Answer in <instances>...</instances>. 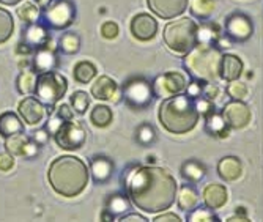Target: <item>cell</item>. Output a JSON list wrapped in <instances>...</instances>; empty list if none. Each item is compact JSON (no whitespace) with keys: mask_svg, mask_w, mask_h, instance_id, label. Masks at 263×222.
<instances>
[{"mask_svg":"<svg viewBox=\"0 0 263 222\" xmlns=\"http://www.w3.org/2000/svg\"><path fill=\"white\" fill-rule=\"evenodd\" d=\"M218 172L222 180L226 181H235L236 178H240L243 174V165L235 156H227L219 161L218 164Z\"/></svg>","mask_w":263,"mask_h":222,"instance_id":"obj_23","label":"cell"},{"mask_svg":"<svg viewBox=\"0 0 263 222\" xmlns=\"http://www.w3.org/2000/svg\"><path fill=\"white\" fill-rule=\"evenodd\" d=\"M90 174L93 177V180L103 184V183H107L110 178H112V174H114V164L109 158L106 156H91L90 159Z\"/></svg>","mask_w":263,"mask_h":222,"instance_id":"obj_17","label":"cell"},{"mask_svg":"<svg viewBox=\"0 0 263 222\" xmlns=\"http://www.w3.org/2000/svg\"><path fill=\"white\" fill-rule=\"evenodd\" d=\"M55 114H57L63 121H69V120H73V117H74V110H73V107H69L68 104H62V106H59V107H57V110H55Z\"/></svg>","mask_w":263,"mask_h":222,"instance_id":"obj_43","label":"cell"},{"mask_svg":"<svg viewBox=\"0 0 263 222\" xmlns=\"http://www.w3.org/2000/svg\"><path fill=\"white\" fill-rule=\"evenodd\" d=\"M118 26L115 22H112V21H106L103 26H101V35L104 36V38H107V40H114V38H117L118 36Z\"/></svg>","mask_w":263,"mask_h":222,"instance_id":"obj_39","label":"cell"},{"mask_svg":"<svg viewBox=\"0 0 263 222\" xmlns=\"http://www.w3.org/2000/svg\"><path fill=\"white\" fill-rule=\"evenodd\" d=\"M137 139L142 143H148L155 139V130L148 125H143L137 130Z\"/></svg>","mask_w":263,"mask_h":222,"instance_id":"obj_40","label":"cell"},{"mask_svg":"<svg viewBox=\"0 0 263 222\" xmlns=\"http://www.w3.org/2000/svg\"><path fill=\"white\" fill-rule=\"evenodd\" d=\"M219 74L221 79L227 82L240 79V76L243 74V60L235 54H224L221 59Z\"/></svg>","mask_w":263,"mask_h":222,"instance_id":"obj_18","label":"cell"},{"mask_svg":"<svg viewBox=\"0 0 263 222\" xmlns=\"http://www.w3.org/2000/svg\"><path fill=\"white\" fill-rule=\"evenodd\" d=\"M90 104V98L85 91H76L71 96V106L78 114H84Z\"/></svg>","mask_w":263,"mask_h":222,"instance_id":"obj_37","label":"cell"},{"mask_svg":"<svg viewBox=\"0 0 263 222\" xmlns=\"http://www.w3.org/2000/svg\"><path fill=\"white\" fill-rule=\"evenodd\" d=\"M164 43L174 54L187 55L199 44V26L191 17H178L164 29Z\"/></svg>","mask_w":263,"mask_h":222,"instance_id":"obj_4","label":"cell"},{"mask_svg":"<svg viewBox=\"0 0 263 222\" xmlns=\"http://www.w3.org/2000/svg\"><path fill=\"white\" fill-rule=\"evenodd\" d=\"M191 11L200 19H208L214 11V0H191Z\"/></svg>","mask_w":263,"mask_h":222,"instance_id":"obj_33","label":"cell"},{"mask_svg":"<svg viewBox=\"0 0 263 222\" xmlns=\"http://www.w3.org/2000/svg\"><path fill=\"white\" fill-rule=\"evenodd\" d=\"M203 202L210 210H219L227 203V189L224 184L211 183L203 189Z\"/></svg>","mask_w":263,"mask_h":222,"instance_id":"obj_20","label":"cell"},{"mask_svg":"<svg viewBox=\"0 0 263 222\" xmlns=\"http://www.w3.org/2000/svg\"><path fill=\"white\" fill-rule=\"evenodd\" d=\"M114 120V112L106 104L95 106L90 112V121L97 128H107Z\"/></svg>","mask_w":263,"mask_h":222,"instance_id":"obj_25","label":"cell"},{"mask_svg":"<svg viewBox=\"0 0 263 222\" xmlns=\"http://www.w3.org/2000/svg\"><path fill=\"white\" fill-rule=\"evenodd\" d=\"M147 4L158 17L175 19L187 10L189 0H147Z\"/></svg>","mask_w":263,"mask_h":222,"instance_id":"obj_13","label":"cell"},{"mask_svg":"<svg viewBox=\"0 0 263 222\" xmlns=\"http://www.w3.org/2000/svg\"><path fill=\"white\" fill-rule=\"evenodd\" d=\"M206 126L210 130L211 134L214 136H219V137H227L229 136V126L227 123L224 121L221 114H214L213 110L208 114V121H206Z\"/></svg>","mask_w":263,"mask_h":222,"instance_id":"obj_30","label":"cell"},{"mask_svg":"<svg viewBox=\"0 0 263 222\" xmlns=\"http://www.w3.org/2000/svg\"><path fill=\"white\" fill-rule=\"evenodd\" d=\"M222 118L227 123V126L230 130H241L246 128L251 123V109L238 100H233L232 103L226 104V107L222 109Z\"/></svg>","mask_w":263,"mask_h":222,"instance_id":"obj_11","label":"cell"},{"mask_svg":"<svg viewBox=\"0 0 263 222\" xmlns=\"http://www.w3.org/2000/svg\"><path fill=\"white\" fill-rule=\"evenodd\" d=\"M29 140H30V137H27L24 133L7 137V140H5L7 152L11 153L13 156H24V150H26Z\"/></svg>","mask_w":263,"mask_h":222,"instance_id":"obj_29","label":"cell"},{"mask_svg":"<svg viewBox=\"0 0 263 222\" xmlns=\"http://www.w3.org/2000/svg\"><path fill=\"white\" fill-rule=\"evenodd\" d=\"M47 178L57 194L63 197H76L88 184L90 169L81 158L65 155L51 162Z\"/></svg>","mask_w":263,"mask_h":222,"instance_id":"obj_2","label":"cell"},{"mask_svg":"<svg viewBox=\"0 0 263 222\" xmlns=\"http://www.w3.org/2000/svg\"><path fill=\"white\" fill-rule=\"evenodd\" d=\"M152 84H153L155 96H161V98H171L174 95H178L187 87L186 78L177 71L161 74Z\"/></svg>","mask_w":263,"mask_h":222,"instance_id":"obj_10","label":"cell"},{"mask_svg":"<svg viewBox=\"0 0 263 222\" xmlns=\"http://www.w3.org/2000/svg\"><path fill=\"white\" fill-rule=\"evenodd\" d=\"M131 33L139 41H150L158 33V21L147 13H139L131 21Z\"/></svg>","mask_w":263,"mask_h":222,"instance_id":"obj_12","label":"cell"},{"mask_svg":"<svg viewBox=\"0 0 263 222\" xmlns=\"http://www.w3.org/2000/svg\"><path fill=\"white\" fill-rule=\"evenodd\" d=\"M189 219L191 220H218V217L213 214V210H210L208 207L206 208H196L193 213L189 214Z\"/></svg>","mask_w":263,"mask_h":222,"instance_id":"obj_38","label":"cell"},{"mask_svg":"<svg viewBox=\"0 0 263 222\" xmlns=\"http://www.w3.org/2000/svg\"><path fill=\"white\" fill-rule=\"evenodd\" d=\"M19 133H26L24 130V123L22 120L13 114V112H4L0 115V134L4 137H10Z\"/></svg>","mask_w":263,"mask_h":222,"instance_id":"obj_24","label":"cell"},{"mask_svg":"<svg viewBox=\"0 0 263 222\" xmlns=\"http://www.w3.org/2000/svg\"><path fill=\"white\" fill-rule=\"evenodd\" d=\"M129 208V200L128 197L122 195V194H114L110 195L107 202H106V210L103 213V219L104 220H112L117 216H122L128 211Z\"/></svg>","mask_w":263,"mask_h":222,"instance_id":"obj_22","label":"cell"},{"mask_svg":"<svg viewBox=\"0 0 263 222\" xmlns=\"http://www.w3.org/2000/svg\"><path fill=\"white\" fill-rule=\"evenodd\" d=\"M49 40H51L49 29H47L43 22L27 24V27L22 30V43H26L29 47H32L33 52L38 47H43Z\"/></svg>","mask_w":263,"mask_h":222,"instance_id":"obj_15","label":"cell"},{"mask_svg":"<svg viewBox=\"0 0 263 222\" xmlns=\"http://www.w3.org/2000/svg\"><path fill=\"white\" fill-rule=\"evenodd\" d=\"M54 139L60 148L68 150V152H73L85 143L87 134L81 125L69 120V121H63L59 126V130L54 133Z\"/></svg>","mask_w":263,"mask_h":222,"instance_id":"obj_9","label":"cell"},{"mask_svg":"<svg viewBox=\"0 0 263 222\" xmlns=\"http://www.w3.org/2000/svg\"><path fill=\"white\" fill-rule=\"evenodd\" d=\"M14 165V156L11 153H0V170L8 172Z\"/></svg>","mask_w":263,"mask_h":222,"instance_id":"obj_44","label":"cell"},{"mask_svg":"<svg viewBox=\"0 0 263 222\" xmlns=\"http://www.w3.org/2000/svg\"><path fill=\"white\" fill-rule=\"evenodd\" d=\"M35 2H36V5H38L40 8H46L47 5H49V4L52 2V0H35Z\"/></svg>","mask_w":263,"mask_h":222,"instance_id":"obj_49","label":"cell"},{"mask_svg":"<svg viewBox=\"0 0 263 222\" xmlns=\"http://www.w3.org/2000/svg\"><path fill=\"white\" fill-rule=\"evenodd\" d=\"M183 175L184 178H187L189 181H197L202 180L205 175V167L202 164H199L197 161H189L183 165Z\"/></svg>","mask_w":263,"mask_h":222,"instance_id":"obj_35","label":"cell"},{"mask_svg":"<svg viewBox=\"0 0 263 222\" xmlns=\"http://www.w3.org/2000/svg\"><path fill=\"white\" fill-rule=\"evenodd\" d=\"M91 95H93V98H97V100H103V101L117 100L118 85L109 76H100L91 85Z\"/></svg>","mask_w":263,"mask_h":222,"instance_id":"obj_19","label":"cell"},{"mask_svg":"<svg viewBox=\"0 0 263 222\" xmlns=\"http://www.w3.org/2000/svg\"><path fill=\"white\" fill-rule=\"evenodd\" d=\"M221 52L218 51L214 44H199L187 54L186 57V66L191 69V72L196 78H199L203 82H214L219 74V66H221Z\"/></svg>","mask_w":263,"mask_h":222,"instance_id":"obj_5","label":"cell"},{"mask_svg":"<svg viewBox=\"0 0 263 222\" xmlns=\"http://www.w3.org/2000/svg\"><path fill=\"white\" fill-rule=\"evenodd\" d=\"M178 205L184 211L196 210L197 205H199V195H197V192L191 186H184L181 189V192H180V197H178Z\"/></svg>","mask_w":263,"mask_h":222,"instance_id":"obj_31","label":"cell"},{"mask_svg":"<svg viewBox=\"0 0 263 222\" xmlns=\"http://www.w3.org/2000/svg\"><path fill=\"white\" fill-rule=\"evenodd\" d=\"M22 0H0V4L2 5H17Z\"/></svg>","mask_w":263,"mask_h":222,"instance_id":"obj_50","label":"cell"},{"mask_svg":"<svg viewBox=\"0 0 263 222\" xmlns=\"http://www.w3.org/2000/svg\"><path fill=\"white\" fill-rule=\"evenodd\" d=\"M59 51L65 55H73L81 49V38L74 32H65L59 40Z\"/></svg>","mask_w":263,"mask_h":222,"instance_id":"obj_26","label":"cell"},{"mask_svg":"<svg viewBox=\"0 0 263 222\" xmlns=\"http://www.w3.org/2000/svg\"><path fill=\"white\" fill-rule=\"evenodd\" d=\"M62 123H63V120L52 110V115L49 117V121H47V126H46V128H47V131H49V133L54 136V133L59 130V126L62 125Z\"/></svg>","mask_w":263,"mask_h":222,"instance_id":"obj_45","label":"cell"},{"mask_svg":"<svg viewBox=\"0 0 263 222\" xmlns=\"http://www.w3.org/2000/svg\"><path fill=\"white\" fill-rule=\"evenodd\" d=\"M122 96L133 109H143L152 103V98L155 96L153 84L143 78H133L123 85Z\"/></svg>","mask_w":263,"mask_h":222,"instance_id":"obj_8","label":"cell"},{"mask_svg":"<svg viewBox=\"0 0 263 222\" xmlns=\"http://www.w3.org/2000/svg\"><path fill=\"white\" fill-rule=\"evenodd\" d=\"M14 30V21L10 11L0 7V44L8 41Z\"/></svg>","mask_w":263,"mask_h":222,"instance_id":"obj_32","label":"cell"},{"mask_svg":"<svg viewBox=\"0 0 263 222\" xmlns=\"http://www.w3.org/2000/svg\"><path fill=\"white\" fill-rule=\"evenodd\" d=\"M66 90H68L66 79L60 76V74H57L55 71L38 72L36 87H35L33 95L44 106H47L49 112L54 110V106L65 96Z\"/></svg>","mask_w":263,"mask_h":222,"instance_id":"obj_6","label":"cell"},{"mask_svg":"<svg viewBox=\"0 0 263 222\" xmlns=\"http://www.w3.org/2000/svg\"><path fill=\"white\" fill-rule=\"evenodd\" d=\"M19 115L22 117V120L27 123V125H38L41 123V120L44 118V104L35 96H29L24 98V100L19 103Z\"/></svg>","mask_w":263,"mask_h":222,"instance_id":"obj_14","label":"cell"},{"mask_svg":"<svg viewBox=\"0 0 263 222\" xmlns=\"http://www.w3.org/2000/svg\"><path fill=\"white\" fill-rule=\"evenodd\" d=\"M129 200L145 213L167 211L177 199L178 184L172 174L156 165L136 167L126 177Z\"/></svg>","mask_w":263,"mask_h":222,"instance_id":"obj_1","label":"cell"},{"mask_svg":"<svg viewBox=\"0 0 263 222\" xmlns=\"http://www.w3.org/2000/svg\"><path fill=\"white\" fill-rule=\"evenodd\" d=\"M36 72L33 69H24L16 81V88L22 95H33L36 87Z\"/></svg>","mask_w":263,"mask_h":222,"instance_id":"obj_27","label":"cell"},{"mask_svg":"<svg viewBox=\"0 0 263 222\" xmlns=\"http://www.w3.org/2000/svg\"><path fill=\"white\" fill-rule=\"evenodd\" d=\"M200 118L199 107L193 96L187 93H178L159 106V123L165 131L172 134H186L193 131Z\"/></svg>","mask_w":263,"mask_h":222,"instance_id":"obj_3","label":"cell"},{"mask_svg":"<svg viewBox=\"0 0 263 222\" xmlns=\"http://www.w3.org/2000/svg\"><path fill=\"white\" fill-rule=\"evenodd\" d=\"M120 220L122 222H129V220H137V222H145L147 217L142 216V214H137V213H129V214H123L120 216Z\"/></svg>","mask_w":263,"mask_h":222,"instance_id":"obj_47","label":"cell"},{"mask_svg":"<svg viewBox=\"0 0 263 222\" xmlns=\"http://www.w3.org/2000/svg\"><path fill=\"white\" fill-rule=\"evenodd\" d=\"M74 19L76 7L71 0H52L41 13V22L51 30H65Z\"/></svg>","mask_w":263,"mask_h":222,"instance_id":"obj_7","label":"cell"},{"mask_svg":"<svg viewBox=\"0 0 263 222\" xmlns=\"http://www.w3.org/2000/svg\"><path fill=\"white\" fill-rule=\"evenodd\" d=\"M155 222H181V219L175 214V213H161V214H158L155 219H153Z\"/></svg>","mask_w":263,"mask_h":222,"instance_id":"obj_46","label":"cell"},{"mask_svg":"<svg viewBox=\"0 0 263 222\" xmlns=\"http://www.w3.org/2000/svg\"><path fill=\"white\" fill-rule=\"evenodd\" d=\"M17 52L19 54H30V52H33V49L32 47H29L26 43H19V46H17Z\"/></svg>","mask_w":263,"mask_h":222,"instance_id":"obj_48","label":"cell"},{"mask_svg":"<svg viewBox=\"0 0 263 222\" xmlns=\"http://www.w3.org/2000/svg\"><path fill=\"white\" fill-rule=\"evenodd\" d=\"M33 68L36 72H46V71H54L59 66V57L54 51L52 46L44 44L43 47H38L33 52Z\"/></svg>","mask_w":263,"mask_h":222,"instance_id":"obj_16","label":"cell"},{"mask_svg":"<svg viewBox=\"0 0 263 222\" xmlns=\"http://www.w3.org/2000/svg\"><path fill=\"white\" fill-rule=\"evenodd\" d=\"M97 66H95L91 62H79L76 63L74 66V71H73V76L76 79V82L79 84H88L90 81H93L95 78H97Z\"/></svg>","mask_w":263,"mask_h":222,"instance_id":"obj_28","label":"cell"},{"mask_svg":"<svg viewBox=\"0 0 263 222\" xmlns=\"http://www.w3.org/2000/svg\"><path fill=\"white\" fill-rule=\"evenodd\" d=\"M40 155V145L36 142H33L32 139L29 140L26 150H24V156L22 158H27V159H33Z\"/></svg>","mask_w":263,"mask_h":222,"instance_id":"obj_42","label":"cell"},{"mask_svg":"<svg viewBox=\"0 0 263 222\" xmlns=\"http://www.w3.org/2000/svg\"><path fill=\"white\" fill-rule=\"evenodd\" d=\"M227 91H229V95L233 98V100L243 101L245 98L248 96V93H249V88H248V85L245 82H240V81L236 79V81H232L230 82Z\"/></svg>","mask_w":263,"mask_h":222,"instance_id":"obj_36","label":"cell"},{"mask_svg":"<svg viewBox=\"0 0 263 222\" xmlns=\"http://www.w3.org/2000/svg\"><path fill=\"white\" fill-rule=\"evenodd\" d=\"M227 32L235 40H246L252 33V24L246 16L235 14L230 17V21L227 24Z\"/></svg>","mask_w":263,"mask_h":222,"instance_id":"obj_21","label":"cell"},{"mask_svg":"<svg viewBox=\"0 0 263 222\" xmlns=\"http://www.w3.org/2000/svg\"><path fill=\"white\" fill-rule=\"evenodd\" d=\"M17 16L22 22H26V24L38 22L40 8H38V5H33L32 2H24L21 7H17Z\"/></svg>","mask_w":263,"mask_h":222,"instance_id":"obj_34","label":"cell"},{"mask_svg":"<svg viewBox=\"0 0 263 222\" xmlns=\"http://www.w3.org/2000/svg\"><path fill=\"white\" fill-rule=\"evenodd\" d=\"M49 136H51V133L47 131V128H40V130L33 131V134H32V140H33V142H36L40 146H43V145H46L47 142H49Z\"/></svg>","mask_w":263,"mask_h":222,"instance_id":"obj_41","label":"cell"}]
</instances>
